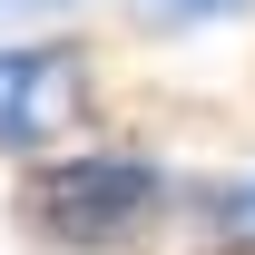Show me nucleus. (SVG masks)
<instances>
[{
	"label": "nucleus",
	"instance_id": "nucleus-1",
	"mask_svg": "<svg viewBox=\"0 0 255 255\" xmlns=\"http://www.w3.org/2000/svg\"><path fill=\"white\" fill-rule=\"evenodd\" d=\"M167 196H177V187H167L157 157L79 147V157L30 167L20 216H30V236H49V246H69V255H118V246H137V236L167 216Z\"/></svg>",
	"mask_w": 255,
	"mask_h": 255
},
{
	"label": "nucleus",
	"instance_id": "nucleus-3",
	"mask_svg": "<svg viewBox=\"0 0 255 255\" xmlns=\"http://www.w3.org/2000/svg\"><path fill=\"white\" fill-rule=\"evenodd\" d=\"M236 10H255V0H137L147 30H206V20H236Z\"/></svg>",
	"mask_w": 255,
	"mask_h": 255
},
{
	"label": "nucleus",
	"instance_id": "nucleus-4",
	"mask_svg": "<svg viewBox=\"0 0 255 255\" xmlns=\"http://www.w3.org/2000/svg\"><path fill=\"white\" fill-rule=\"evenodd\" d=\"M216 226H226V236H236V246H255V177H246V187H236V196H226V206H216Z\"/></svg>",
	"mask_w": 255,
	"mask_h": 255
},
{
	"label": "nucleus",
	"instance_id": "nucleus-5",
	"mask_svg": "<svg viewBox=\"0 0 255 255\" xmlns=\"http://www.w3.org/2000/svg\"><path fill=\"white\" fill-rule=\"evenodd\" d=\"M30 10H49V0H30Z\"/></svg>",
	"mask_w": 255,
	"mask_h": 255
},
{
	"label": "nucleus",
	"instance_id": "nucleus-2",
	"mask_svg": "<svg viewBox=\"0 0 255 255\" xmlns=\"http://www.w3.org/2000/svg\"><path fill=\"white\" fill-rule=\"evenodd\" d=\"M89 108V49L79 39H0V157L59 147Z\"/></svg>",
	"mask_w": 255,
	"mask_h": 255
}]
</instances>
